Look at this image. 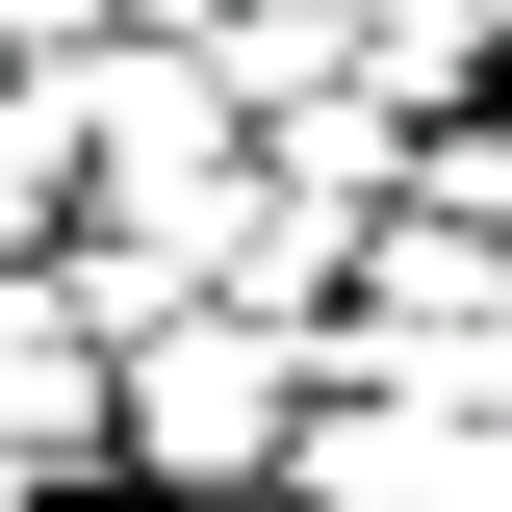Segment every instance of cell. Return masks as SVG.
I'll list each match as a JSON object with an SVG mask.
<instances>
[{
    "mask_svg": "<svg viewBox=\"0 0 512 512\" xmlns=\"http://www.w3.org/2000/svg\"><path fill=\"white\" fill-rule=\"evenodd\" d=\"M0 461H26V487H103V333L52 308V256L0 282Z\"/></svg>",
    "mask_w": 512,
    "mask_h": 512,
    "instance_id": "cell-1",
    "label": "cell"
},
{
    "mask_svg": "<svg viewBox=\"0 0 512 512\" xmlns=\"http://www.w3.org/2000/svg\"><path fill=\"white\" fill-rule=\"evenodd\" d=\"M205 77H231V128L359 103V0H231V26H205Z\"/></svg>",
    "mask_w": 512,
    "mask_h": 512,
    "instance_id": "cell-2",
    "label": "cell"
},
{
    "mask_svg": "<svg viewBox=\"0 0 512 512\" xmlns=\"http://www.w3.org/2000/svg\"><path fill=\"white\" fill-rule=\"evenodd\" d=\"M410 205H436L461 256H512V77H487L461 128H410Z\"/></svg>",
    "mask_w": 512,
    "mask_h": 512,
    "instance_id": "cell-3",
    "label": "cell"
},
{
    "mask_svg": "<svg viewBox=\"0 0 512 512\" xmlns=\"http://www.w3.org/2000/svg\"><path fill=\"white\" fill-rule=\"evenodd\" d=\"M52 52H103V0H0V77H52Z\"/></svg>",
    "mask_w": 512,
    "mask_h": 512,
    "instance_id": "cell-4",
    "label": "cell"
},
{
    "mask_svg": "<svg viewBox=\"0 0 512 512\" xmlns=\"http://www.w3.org/2000/svg\"><path fill=\"white\" fill-rule=\"evenodd\" d=\"M205 26H231V0H103V52H205Z\"/></svg>",
    "mask_w": 512,
    "mask_h": 512,
    "instance_id": "cell-5",
    "label": "cell"
},
{
    "mask_svg": "<svg viewBox=\"0 0 512 512\" xmlns=\"http://www.w3.org/2000/svg\"><path fill=\"white\" fill-rule=\"evenodd\" d=\"M487 77H512V0H487Z\"/></svg>",
    "mask_w": 512,
    "mask_h": 512,
    "instance_id": "cell-6",
    "label": "cell"
},
{
    "mask_svg": "<svg viewBox=\"0 0 512 512\" xmlns=\"http://www.w3.org/2000/svg\"><path fill=\"white\" fill-rule=\"evenodd\" d=\"M231 512H308V487H231Z\"/></svg>",
    "mask_w": 512,
    "mask_h": 512,
    "instance_id": "cell-7",
    "label": "cell"
},
{
    "mask_svg": "<svg viewBox=\"0 0 512 512\" xmlns=\"http://www.w3.org/2000/svg\"><path fill=\"white\" fill-rule=\"evenodd\" d=\"M52 512H128V487H52Z\"/></svg>",
    "mask_w": 512,
    "mask_h": 512,
    "instance_id": "cell-8",
    "label": "cell"
}]
</instances>
